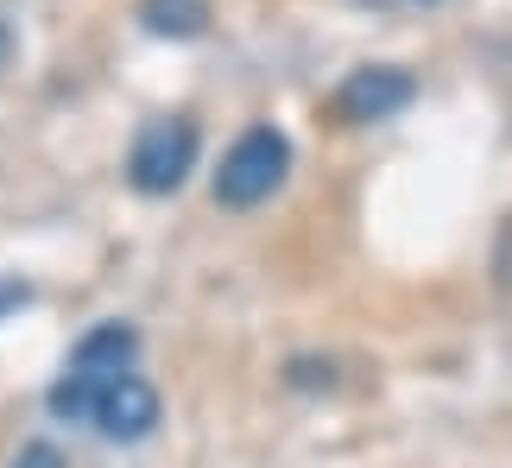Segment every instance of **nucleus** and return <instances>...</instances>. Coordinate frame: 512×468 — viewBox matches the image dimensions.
I'll list each match as a JSON object with an SVG mask.
<instances>
[{"label": "nucleus", "instance_id": "1", "mask_svg": "<svg viewBox=\"0 0 512 468\" xmlns=\"http://www.w3.org/2000/svg\"><path fill=\"white\" fill-rule=\"evenodd\" d=\"M133 355H140L133 323H95L89 336L70 348L64 374H57V386H51V412L70 418V424H83L89 405H95V393H102V386H114L121 374H133Z\"/></svg>", "mask_w": 512, "mask_h": 468}, {"label": "nucleus", "instance_id": "2", "mask_svg": "<svg viewBox=\"0 0 512 468\" xmlns=\"http://www.w3.org/2000/svg\"><path fill=\"white\" fill-rule=\"evenodd\" d=\"M285 171H291V140H285V133L279 127H247L241 140L222 152V171H215V203L253 209V203H266L272 190L285 184Z\"/></svg>", "mask_w": 512, "mask_h": 468}, {"label": "nucleus", "instance_id": "3", "mask_svg": "<svg viewBox=\"0 0 512 468\" xmlns=\"http://www.w3.org/2000/svg\"><path fill=\"white\" fill-rule=\"evenodd\" d=\"M196 171V121L184 114H159L133 133V152H127V184L140 197H171Z\"/></svg>", "mask_w": 512, "mask_h": 468}, {"label": "nucleus", "instance_id": "4", "mask_svg": "<svg viewBox=\"0 0 512 468\" xmlns=\"http://www.w3.org/2000/svg\"><path fill=\"white\" fill-rule=\"evenodd\" d=\"M83 424H95L108 443H140V437H152V424H159V393H152L140 374H121L114 386L95 393Z\"/></svg>", "mask_w": 512, "mask_h": 468}, {"label": "nucleus", "instance_id": "5", "mask_svg": "<svg viewBox=\"0 0 512 468\" xmlns=\"http://www.w3.org/2000/svg\"><path fill=\"white\" fill-rule=\"evenodd\" d=\"M411 95H418V83L405 70L373 64V70H354L342 83V114L348 121H392L399 108H411Z\"/></svg>", "mask_w": 512, "mask_h": 468}, {"label": "nucleus", "instance_id": "6", "mask_svg": "<svg viewBox=\"0 0 512 468\" xmlns=\"http://www.w3.org/2000/svg\"><path fill=\"white\" fill-rule=\"evenodd\" d=\"M140 26L152 38H196L209 26V0H140Z\"/></svg>", "mask_w": 512, "mask_h": 468}, {"label": "nucleus", "instance_id": "7", "mask_svg": "<svg viewBox=\"0 0 512 468\" xmlns=\"http://www.w3.org/2000/svg\"><path fill=\"white\" fill-rule=\"evenodd\" d=\"M26 468H57V456H51V450H32V456H26Z\"/></svg>", "mask_w": 512, "mask_h": 468}]
</instances>
